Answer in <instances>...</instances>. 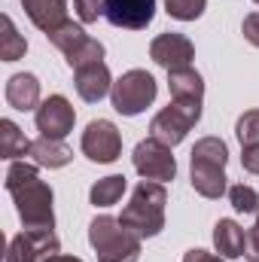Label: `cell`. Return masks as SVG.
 Masks as SVG:
<instances>
[{
	"label": "cell",
	"instance_id": "34",
	"mask_svg": "<svg viewBox=\"0 0 259 262\" xmlns=\"http://www.w3.org/2000/svg\"><path fill=\"white\" fill-rule=\"evenodd\" d=\"M253 3H259V0H253Z\"/></svg>",
	"mask_w": 259,
	"mask_h": 262
},
{
	"label": "cell",
	"instance_id": "6",
	"mask_svg": "<svg viewBox=\"0 0 259 262\" xmlns=\"http://www.w3.org/2000/svg\"><path fill=\"white\" fill-rule=\"evenodd\" d=\"M46 37H49V43L64 55L67 67H73V70H79V67H85V64H95V61H104V46H101L98 40H92V37H89L79 25H73L70 18H67L61 28L49 31Z\"/></svg>",
	"mask_w": 259,
	"mask_h": 262
},
{
	"label": "cell",
	"instance_id": "9",
	"mask_svg": "<svg viewBox=\"0 0 259 262\" xmlns=\"http://www.w3.org/2000/svg\"><path fill=\"white\" fill-rule=\"evenodd\" d=\"M55 253H61L55 229H25L9 241L6 262H46Z\"/></svg>",
	"mask_w": 259,
	"mask_h": 262
},
{
	"label": "cell",
	"instance_id": "16",
	"mask_svg": "<svg viewBox=\"0 0 259 262\" xmlns=\"http://www.w3.org/2000/svg\"><path fill=\"white\" fill-rule=\"evenodd\" d=\"M6 104L12 110H37L40 107V79L34 73H15L6 79Z\"/></svg>",
	"mask_w": 259,
	"mask_h": 262
},
{
	"label": "cell",
	"instance_id": "17",
	"mask_svg": "<svg viewBox=\"0 0 259 262\" xmlns=\"http://www.w3.org/2000/svg\"><path fill=\"white\" fill-rule=\"evenodd\" d=\"M21 6H25L28 18H31L43 34L61 28L67 21V0H21Z\"/></svg>",
	"mask_w": 259,
	"mask_h": 262
},
{
	"label": "cell",
	"instance_id": "12",
	"mask_svg": "<svg viewBox=\"0 0 259 262\" xmlns=\"http://www.w3.org/2000/svg\"><path fill=\"white\" fill-rule=\"evenodd\" d=\"M149 58L159 67H165L168 73L171 70H183V67H192L195 58V46L189 37L183 34H159L153 43H149Z\"/></svg>",
	"mask_w": 259,
	"mask_h": 262
},
{
	"label": "cell",
	"instance_id": "1",
	"mask_svg": "<svg viewBox=\"0 0 259 262\" xmlns=\"http://www.w3.org/2000/svg\"><path fill=\"white\" fill-rule=\"evenodd\" d=\"M189 180L192 189L201 198H223L229 192V177H226V162H229V146L220 137H201L189 152Z\"/></svg>",
	"mask_w": 259,
	"mask_h": 262
},
{
	"label": "cell",
	"instance_id": "2",
	"mask_svg": "<svg viewBox=\"0 0 259 262\" xmlns=\"http://www.w3.org/2000/svg\"><path fill=\"white\" fill-rule=\"evenodd\" d=\"M165 204H168L165 183L140 180L131 192V201L122 207L119 223L137 238H156L165 229Z\"/></svg>",
	"mask_w": 259,
	"mask_h": 262
},
{
	"label": "cell",
	"instance_id": "18",
	"mask_svg": "<svg viewBox=\"0 0 259 262\" xmlns=\"http://www.w3.org/2000/svg\"><path fill=\"white\" fill-rule=\"evenodd\" d=\"M213 247L223 253V259H238L247 250V232L235 220H220L213 226Z\"/></svg>",
	"mask_w": 259,
	"mask_h": 262
},
{
	"label": "cell",
	"instance_id": "19",
	"mask_svg": "<svg viewBox=\"0 0 259 262\" xmlns=\"http://www.w3.org/2000/svg\"><path fill=\"white\" fill-rule=\"evenodd\" d=\"M73 159V149L64 140H52V137H37L31 143V162L40 168H64Z\"/></svg>",
	"mask_w": 259,
	"mask_h": 262
},
{
	"label": "cell",
	"instance_id": "21",
	"mask_svg": "<svg viewBox=\"0 0 259 262\" xmlns=\"http://www.w3.org/2000/svg\"><path fill=\"white\" fill-rule=\"evenodd\" d=\"M125 192V177L122 174H110V177H104V180H98L95 186H92V204L95 207H110V204H116L119 198Z\"/></svg>",
	"mask_w": 259,
	"mask_h": 262
},
{
	"label": "cell",
	"instance_id": "15",
	"mask_svg": "<svg viewBox=\"0 0 259 262\" xmlns=\"http://www.w3.org/2000/svg\"><path fill=\"white\" fill-rule=\"evenodd\" d=\"M168 89H171V101L201 110V101H204V79H201L198 70H192V67L171 70V73H168Z\"/></svg>",
	"mask_w": 259,
	"mask_h": 262
},
{
	"label": "cell",
	"instance_id": "22",
	"mask_svg": "<svg viewBox=\"0 0 259 262\" xmlns=\"http://www.w3.org/2000/svg\"><path fill=\"white\" fill-rule=\"evenodd\" d=\"M0 25H3V37H0V58H3V61H18V58H25L28 43H25V37L15 31L12 18H9V15H3V18H0Z\"/></svg>",
	"mask_w": 259,
	"mask_h": 262
},
{
	"label": "cell",
	"instance_id": "20",
	"mask_svg": "<svg viewBox=\"0 0 259 262\" xmlns=\"http://www.w3.org/2000/svg\"><path fill=\"white\" fill-rule=\"evenodd\" d=\"M31 143L34 140H28L25 131L18 128L12 119H0V156L3 159L15 162L21 156H31Z\"/></svg>",
	"mask_w": 259,
	"mask_h": 262
},
{
	"label": "cell",
	"instance_id": "10",
	"mask_svg": "<svg viewBox=\"0 0 259 262\" xmlns=\"http://www.w3.org/2000/svg\"><path fill=\"white\" fill-rule=\"evenodd\" d=\"M82 156L98 162V165H110L122 156V134L110 119H95L82 131Z\"/></svg>",
	"mask_w": 259,
	"mask_h": 262
},
{
	"label": "cell",
	"instance_id": "3",
	"mask_svg": "<svg viewBox=\"0 0 259 262\" xmlns=\"http://www.w3.org/2000/svg\"><path fill=\"white\" fill-rule=\"evenodd\" d=\"M140 241L143 238H137L116 216H107V213L95 216L89 226V244H92L98 262H137Z\"/></svg>",
	"mask_w": 259,
	"mask_h": 262
},
{
	"label": "cell",
	"instance_id": "33",
	"mask_svg": "<svg viewBox=\"0 0 259 262\" xmlns=\"http://www.w3.org/2000/svg\"><path fill=\"white\" fill-rule=\"evenodd\" d=\"M256 226H259V210H256Z\"/></svg>",
	"mask_w": 259,
	"mask_h": 262
},
{
	"label": "cell",
	"instance_id": "4",
	"mask_svg": "<svg viewBox=\"0 0 259 262\" xmlns=\"http://www.w3.org/2000/svg\"><path fill=\"white\" fill-rule=\"evenodd\" d=\"M15 201L18 220L25 229H55V210H52V186L43 183L40 177L9 189Z\"/></svg>",
	"mask_w": 259,
	"mask_h": 262
},
{
	"label": "cell",
	"instance_id": "14",
	"mask_svg": "<svg viewBox=\"0 0 259 262\" xmlns=\"http://www.w3.org/2000/svg\"><path fill=\"white\" fill-rule=\"evenodd\" d=\"M73 85H76V95H79L85 104H98V101H101L104 95H110V89H113L110 67L104 64V61L79 67V70H73Z\"/></svg>",
	"mask_w": 259,
	"mask_h": 262
},
{
	"label": "cell",
	"instance_id": "31",
	"mask_svg": "<svg viewBox=\"0 0 259 262\" xmlns=\"http://www.w3.org/2000/svg\"><path fill=\"white\" fill-rule=\"evenodd\" d=\"M183 262H226V259H223V256H217V253H207V250L195 247V250H189V253L183 256Z\"/></svg>",
	"mask_w": 259,
	"mask_h": 262
},
{
	"label": "cell",
	"instance_id": "30",
	"mask_svg": "<svg viewBox=\"0 0 259 262\" xmlns=\"http://www.w3.org/2000/svg\"><path fill=\"white\" fill-rule=\"evenodd\" d=\"M244 256L250 262H259V226H253L247 232V250H244Z\"/></svg>",
	"mask_w": 259,
	"mask_h": 262
},
{
	"label": "cell",
	"instance_id": "26",
	"mask_svg": "<svg viewBox=\"0 0 259 262\" xmlns=\"http://www.w3.org/2000/svg\"><path fill=\"white\" fill-rule=\"evenodd\" d=\"M37 168L40 165H34V162H12L9 171H6V189H15V186L34 180L37 177Z\"/></svg>",
	"mask_w": 259,
	"mask_h": 262
},
{
	"label": "cell",
	"instance_id": "32",
	"mask_svg": "<svg viewBox=\"0 0 259 262\" xmlns=\"http://www.w3.org/2000/svg\"><path fill=\"white\" fill-rule=\"evenodd\" d=\"M46 262H82V259H76V256H64V253H55V256H49Z\"/></svg>",
	"mask_w": 259,
	"mask_h": 262
},
{
	"label": "cell",
	"instance_id": "27",
	"mask_svg": "<svg viewBox=\"0 0 259 262\" xmlns=\"http://www.w3.org/2000/svg\"><path fill=\"white\" fill-rule=\"evenodd\" d=\"M73 9H76L79 21L92 25V21H98L104 15V0H73Z\"/></svg>",
	"mask_w": 259,
	"mask_h": 262
},
{
	"label": "cell",
	"instance_id": "8",
	"mask_svg": "<svg viewBox=\"0 0 259 262\" xmlns=\"http://www.w3.org/2000/svg\"><path fill=\"white\" fill-rule=\"evenodd\" d=\"M134 171L143 177V180H156V183H168L177 177V162L171 156V146L159 143L156 137H146L134 146Z\"/></svg>",
	"mask_w": 259,
	"mask_h": 262
},
{
	"label": "cell",
	"instance_id": "24",
	"mask_svg": "<svg viewBox=\"0 0 259 262\" xmlns=\"http://www.w3.org/2000/svg\"><path fill=\"white\" fill-rule=\"evenodd\" d=\"M207 0H165V12L177 21H195L204 12Z\"/></svg>",
	"mask_w": 259,
	"mask_h": 262
},
{
	"label": "cell",
	"instance_id": "25",
	"mask_svg": "<svg viewBox=\"0 0 259 262\" xmlns=\"http://www.w3.org/2000/svg\"><path fill=\"white\" fill-rule=\"evenodd\" d=\"M235 134H238L241 146H253V143H259V110H247V113L238 119Z\"/></svg>",
	"mask_w": 259,
	"mask_h": 262
},
{
	"label": "cell",
	"instance_id": "5",
	"mask_svg": "<svg viewBox=\"0 0 259 262\" xmlns=\"http://www.w3.org/2000/svg\"><path fill=\"white\" fill-rule=\"evenodd\" d=\"M156 92H159V85H156L153 73H146V70H128V73H122L113 82L110 104L122 116H140L156 101Z\"/></svg>",
	"mask_w": 259,
	"mask_h": 262
},
{
	"label": "cell",
	"instance_id": "23",
	"mask_svg": "<svg viewBox=\"0 0 259 262\" xmlns=\"http://www.w3.org/2000/svg\"><path fill=\"white\" fill-rule=\"evenodd\" d=\"M229 201L238 213H256L259 210V192L247 183H238V186H229Z\"/></svg>",
	"mask_w": 259,
	"mask_h": 262
},
{
	"label": "cell",
	"instance_id": "28",
	"mask_svg": "<svg viewBox=\"0 0 259 262\" xmlns=\"http://www.w3.org/2000/svg\"><path fill=\"white\" fill-rule=\"evenodd\" d=\"M241 34H244V40H247L250 46H256L259 49V12L244 15V21H241Z\"/></svg>",
	"mask_w": 259,
	"mask_h": 262
},
{
	"label": "cell",
	"instance_id": "11",
	"mask_svg": "<svg viewBox=\"0 0 259 262\" xmlns=\"http://www.w3.org/2000/svg\"><path fill=\"white\" fill-rule=\"evenodd\" d=\"M37 131L40 137H52V140H64L67 134L73 131V122H76V113L70 107L64 95H49L40 107H37Z\"/></svg>",
	"mask_w": 259,
	"mask_h": 262
},
{
	"label": "cell",
	"instance_id": "29",
	"mask_svg": "<svg viewBox=\"0 0 259 262\" xmlns=\"http://www.w3.org/2000/svg\"><path fill=\"white\" fill-rule=\"evenodd\" d=\"M241 168H244L247 174H259V143L244 146V152H241Z\"/></svg>",
	"mask_w": 259,
	"mask_h": 262
},
{
	"label": "cell",
	"instance_id": "7",
	"mask_svg": "<svg viewBox=\"0 0 259 262\" xmlns=\"http://www.w3.org/2000/svg\"><path fill=\"white\" fill-rule=\"evenodd\" d=\"M198 119H201V110L198 107H186V104H177V101H171L165 110H159L156 116H153V122H149V137H156L159 143H165V146H177L192 125H198Z\"/></svg>",
	"mask_w": 259,
	"mask_h": 262
},
{
	"label": "cell",
	"instance_id": "13",
	"mask_svg": "<svg viewBox=\"0 0 259 262\" xmlns=\"http://www.w3.org/2000/svg\"><path fill=\"white\" fill-rule=\"evenodd\" d=\"M156 15V0H104V18L122 31H143Z\"/></svg>",
	"mask_w": 259,
	"mask_h": 262
}]
</instances>
